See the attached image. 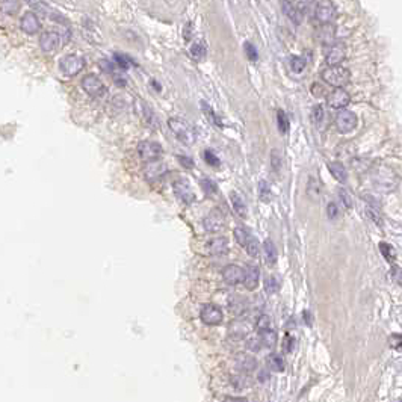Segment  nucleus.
<instances>
[{"label":"nucleus","instance_id":"obj_1","mask_svg":"<svg viewBox=\"0 0 402 402\" xmlns=\"http://www.w3.org/2000/svg\"><path fill=\"white\" fill-rule=\"evenodd\" d=\"M370 176H372V181L375 184V188H378L384 192L393 191L398 184V176L393 173V169H390L387 166H375Z\"/></svg>","mask_w":402,"mask_h":402},{"label":"nucleus","instance_id":"obj_2","mask_svg":"<svg viewBox=\"0 0 402 402\" xmlns=\"http://www.w3.org/2000/svg\"><path fill=\"white\" fill-rule=\"evenodd\" d=\"M168 126L171 129V132L174 133V136L179 139L180 142H183L184 145H192L195 142V132L191 127L189 122H186L181 118H169Z\"/></svg>","mask_w":402,"mask_h":402},{"label":"nucleus","instance_id":"obj_3","mask_svg":"<svg viewBox=\"0 0 402 402\" xmlns=\"http://www.w3.org/2000/svg\"><path fill=\"white\" fill-rule=\"evenodd\" d=\"M322 79H323V82L328 83L333 88H343L349 82L351 74L343 67L331 65V67H328V68H325L322 71Z\"/></svg>","mask_w":402,"mask_h":402},{"label":"nucleus","instance_id":"obj_4","mask_svg":"<svg viewBox=\"0 0 402 402\" xmlns=\"http://www.w3.org/2000/svg\"><path fill=\"white\" fill-rule=\"evenodd\" d=\"M85 67V60L83 58L77 56V55H67L62 59L59 60V70L64 76H76L79 74Z\"/></svg>","mask_w":402,"mask_h":402},{"label":"nucleus","instance_id":"obj_5","mask_svg":"<svg viewBox=\"0 0 402 402\" xmlns=\"http://www.w3.org/2000/svg\"><path fill=\"white\" fill-rule=\"evenodd\" d=\"M135 112L136 115L141 118V121L145 126L151 127V129H158L159 127V121L158 117L154 115L153 109L148 106V103H145L144 100H136L135 101Z\"/></svg>","mask_w":402,"mask_h":402},{"label":"nucleus","instance_id":"obj_6","mask_svg":"<svg viewBox=\"0 0 402 402\" xmlns=\"http://www.w3.org/2000/svg\"><path fill=\"white\" fill-rule=\"evenodd\" d=\"M138 154L145 162L158 161L162 156V145L156 141H142L138 145Z\"/></svg>","mask_w":402,"mask_h":402},{"label":"nucleus","instance_id":"obj_7","mask_svg":"<svg viewBox=\"0 0 402 402\" xmlns=\"http://www.w3.org/2000/svg\"><path fill=\"white\" fill-rule=\"evenodd\" d=\"M334 121H336V127L342 133H349L355 129V126H357V117H355V114H352L351 111H346V109H340L337 112Z\"/></svg>","mask_w":402,"mask_h":402},{"label":"nucleus","instance_id":"obj_8","mask_svg":"<svg viewBox=\"0 0 402 402\" xmlns=\"http://www.w3.org/2000/svg\"><path fill=\"white\" fill-rule=\"evenodd\" d=\"M200 318L203 321L206 325H220L222 322V312L218 305L215 304H206L203 308H201Z\"/></svg>","mask_w":402,"mask_h":402},{"label":"nucleus","instance_id":"obj_9","mask_svg":"<svg viewBox=\"0 0 402 402\" xmlns=\"http://www.w3.org/2000/svg\"><path fill=\"white\" fill-rule=\"evenodd\" d=\"M82 88H83V91L86 92V94H89L92 97H100V96L104 94V91H106L103 82L94 74H88V76L83 77L82 79Z\"/></svg>","mask_w":402,"mask_h":402},{"label":"nucleus","instance_id":"obj_10","mask_svg":"<svg viewBox=\"0 0 402 402\" xmlns=\"http://www.w3.org/2000/svg\"><path fill=\"white\" fill-rule=\"evenodd\" d=\"M315 15L319 23L330 24L336 19V8L331 2H328V0H322V2H319V5L316 6Z\"/></svg>","mask_w":402,"mask_h":402},{"label":"nucleus","instance_id":"obj_11","mask_svg":"<svg viewBox=\"0 0 402 402\" xmlns=\"http://www.w3.org/2000/svg\"><path fill=\"white\" fill-rule=\"evenodd\" d=\"M173 188H174V192H176L177 198H179L180 201H183L184 204H191L192 201H194L195 195H194L191 184H189V181H188L186 179H179V180H176Z\"/></svg>","mask_w":402,"mask_h":402},{"label":"nucleus","instance_id":"obj_12","mask_svg":"<svg viewBox=\"0 0 402 402\" xmlns=\"http://www.w3.org/2000/svg\"><path fill=\"white\" fill-rule=\"evenodd\" d=\"M60 45V35L58 32H53V30H49V32H44L40 37V47L42 49V52L45 53H53L59 49Z\"/></svg>","mask_w":402,"mask_h":402},{"label":"nucleus","instance_id":"obj_13","mask_svg":"<svg viewBox=\"0 0 402 402\" xmlns=\"http://www.w3.org/2000/svg\"><path fill=\"white\" fill-rule=\"evenodd\" d=\"M20 27H21L23 32H26L27 35H34V34L40 32L41 23H40L38 15L32 11H27L20 20Z\"/></svg>","mask_w":402,"mask_h":402},{"label":"nucleus","instance_id":"obj_14","mask_svg":"<svg viewBox=\"0 0 402 402\" xmlns=\"http://www.w3.org/2000/svg\"><path fill=\"white\" fill-rule=\"evenodd\" d=\"M351 97L348 92L343 89V88H334V91L331 92V94L328 96V106L333 107V109H345V107L348 106Z\"/></svg>","mask_w":402,"mask_h":402},{"label":"nucleus","instance_id":"obj_15","mask_svg":"<svg viewBox=\"0 0 402 402\" xmlns=\"http://www.w3.org/2000/svg\"><path fill=\"white\" fill-rule=\"evenodd\" d=\"M204 228L209 233H218L224 228V215L220 210H212L204 218Z\"/></svg>","mask_w":402,"mask_h":402},{"label":"nucleus","instance_id":"obj_16","mask_svg":"<svg viewBox=\"0 0 402 402\" xmlns=\"http://www.w3.org/2000/svg\"><path fill=\"white\" fill-rule=\"evenodd\" d=\"M166 165L163 162H161L159 159L158 161H151V162H147L145 168H144V176L148 181H154L161 179L165 173H166Z\"/></svg>","mask_w":402,"mask_h":402},{"label":"nucleus","instance_id":"obj_17","mask_svg":"<svg viewBox=\"0 0 402 402\" xmlns=\"http://www.w3.org/2000/svg\"><path fill=\"white\" fill-rule=\"evenodd\" d=\"M346 58V49L343 44H333L327 56H325V62L328 67L331 65H339L340 62H343Z\"/></svg>","mask_w":402,"mask_h":402},{"label":"nucleus","instance_id":"obj_18","mask_svg":"<svg viewBox=\"0 0 402 402\" xmlns=\"http://www.w3.org/2000/svg\"><path fill=\"white\" fill-rule=\"evenodd\" d=\"M222 278L227 284H239L243 281V269L238 265H228L222 271Z\"/></svg>","mask_w":402,"mask_h":402},{"label":"nucleus","instance_id":"obj_19","mask_svg":"<svg viewBox=\"0 0 402 402\" xmlns=\"http://www.w3.org/2000/svg\"><path fill=\"white\" fill-rule=\"evenodd\" d=\"M260 271L256 265H246L243 269V284L248 290H254L259 284Z\"/></svg>","mask_w":402,"mask_h":402},{"label":"nucleus","instance_id":"obj_20","mask_svg":"<svg viewBox=\"0 0 402 402\" xmlns=\"http://www.w3.org/2000/svg\"><path fill=\"white\" fill-rule=\"evenodd\" d=\"M281 8H283V12L286 17L293 21L295 24H300L302 21V12L301 9L298 8L297 3H293L292 0H283V3H281Z\"/></svg>","mask_w":402,"mask_h":402},{"label":"nucleus","instance_id":"obj_21","mask_svg":"<svg viewBox=\"0 0 402 402\" xmlns=\"http://www.w3.org/2000/svg\"><path fill=\"white\" fill-rule=\"evenodd\" d=\"M207 251L213 256H222L228 251V241L225 238H215L207 242Z\"/></svg>","mask_w":402,"mask_h":402},{"label":"nucleus","instance_id":"obj_22","mask_svg":"<svg viewBox=\"0 0 402 402\" xmlns=\"http://www.w3.org/2000/svg\"><path fill=\"white\" fill-rule=\"evenodd\" d=\"M236 366L242 370V372H253V370L257 367V362L253 355L248 354H239L236 357Z\"/></svg>","mask_w":402,"mask_h":402},{"label":"nucleus","instance_id":"obj_23","mask_svg":"<svg viewBox=\"0 0 402 402\" xmlns=\"http://www.w3.org/2000/svg\"><path fill=\"white\" fill-rule=\"evenodd\" d=\"M328 171H330L331 176H333L337 181H340V183L346 181V179H348L346 169H345V166H343L342 163H340V162H330V163H328Z\"/></svg>","mask_w":402,"mask_h":402},{"label":"nucleus","instance_id":"obj_24","mask_svg":"<svg viewBox=\"0 0 402 402\" xmlns=\"http://www.w3.org/2000/svg\"><path fill=\"white\" fill-rule=\"evenodd\" d=\"M263 256H265V261L268 265H274L277 261V248L269 239H266L263 242Z\"/></svg>","mask_w":402,"mask_h":402},{"label":"nucleus","instance_id":"obj_25","mask_svg":"<svg viewBox=\"0 0 402 402\" xmlns=\"http://www.w3.org/2000/svg\"><path fill=\"white\" fill-rule=\"evenodd\" d=\"M230 201H231V206H233L235 212L242 216V218H245L246 216V206L243 203V200L241 198V195H238L236 192H231L230 194Z\"/></svg>","mask_w":402,"mask_h":402},{"label":"nucleus","instance_id":"obj_26","mask_svg":"<svg viewBox=\"0 0 402 402\" xmlns=\"http://www.w3.org/2000/svg\"><path fill=\"white\" fill-rule=\"evenodd\" d=\"M260 342H261V345H265L268 348L275 346V343H277V334H275V331L272 328L271 330H265V331H260Z\"/></svg>","mask_w":402,"mask_h":402},{"label":"nucleus","instance_id":"obj_27","mask_svg":"<svg viewBox=\"0 0 402 402\" xmlns=\"http://www.w3.org/2000/svg\"><path fill=\"white\" fill-rule=\"evenodd\" d=\"M235 238H236V241L239 242V245L242 246V248H245L246 245H248V242L254 238L251 233H248V230H245V228H242V227H238L236 230H235Z\"/></svg>","mask_w":402,"mask_h":402},{"label":"nucleus","instance_id":"obj_28","mask_svg":"<svg viewBox=\"0 0 402 402\" xmlns=\"http://www.w3.org/2000/svg\"><path fill=\"white\" fill-rule=\"evenodd\" d=\"M268 363H269L271 369L275 370V372H283L284 370V360L281 359L280 354H271L268 357Z\"/></svg>","mask_w":402,"mask_h":402},{"label":"nucleus","instance_id":"obj_29","mask_svg":"<svg viewBox=\"0 0 402 402\" xmlns=\"http://www.w3.org/2000/svg\"><path fill=\"white\" fill-rule=\"evenodd\" d=\"M24 2L32 8L34 11H37V12H40V14H42V15H49L50 14V9H49V6L45 5L42 0H24Z\"/></svg>","mask_w":402,"mask_h":402},{"label":"nucleus","instance_id":"obj_30","mask_svg":"<svg viewBox=\"0 0 402 402\" xmlns=\"http://www.w3.org/2000/svg\"><path fill=\"white\" fill-rule=\"evenodd\" d=\"M380 251H381V254H382V257L387 260V261H395V259H396V251H395V248L392 245H389V243H385V242H381L380 243Z\"/></svg>","mask_w":402,"mask_h":402},{"label":"nucleus","instance_id":"obj_31","mask_svg":"<svg viewBox=\"0 0 402 402\" xmlns=\"http://www.w3.org/2000/svg\"><path fill=\"white\" fill-rule=\"evenodd\" d=\"M259 197H260L261 201H263V203H269L271 198H272L271 188H269V184L265 180H261L259 183Z\"/></svg>","mask_w":402,"mask_h":402},{"label":"nucleus","instance_id":"obj_32","mask_svg":"<svg viewBox=\"0 0 402 402\" xmlns=\"http://www.w3.org/2000/svg\"><path fill=\"white\" fill-rule=\"evenodd\" d=\"M191 55L197 60H203L206 58V45L203 42H195L191 47Z\"/></svg>","mask_w":402,"mask_h":402},{"label":"nucleus","instance_id":"obj_33","mask_svg":"<svg viewBox=\"0 0 402 402\" xmlns=\"http://www.w3.org/2000/svg\"><path fill=\"white\" fill-rule=\"evenodd\" d=\"M231 384L235 385L236 389H245V387H250L251 385V380L250 377H246L245 374L243 375H236V377H231Z\"/></svg>","mask_w":402,"mask_h":402},{"label":"nucleus","instance_id":"obj_34","mask_svg":"<svg viewBox=\"0 0 402 402\" xmlns=\"http://www.w3.org/2000/svg\"><path fill=\"white\" fill-rule=\"evenodd\" d=\"M115 64L120 70H129L132 67V59L126 55H122V53H115Z\"/></svg>","mask_w":402,"mask_h":402},{"label":"nucleus","instance_id":"obj_35","mask_svg":"<svg viewBox=\"0 0 402 402\" xmlns=\"http://www.w3.org/2000/svg\"><path fill=\"white\" fill-rule=\"evenodd\" d=\"M278 289H280V281H278V278L275 275L268 277L266 280H265V290H266V293L272 295V293L278 292Z\"/></svg>","mask_w":402,"mask_h":402},{"label":"nucleus","instance_id":"obj_36","mask_svg":"<svg viewBox=\"0 0 402 402\" xmlns=\"http://www.w3.org/2000/svg\"><path fill=\"white\" fill-rule=\"evenodd\" d=\"M100 68H101L104 73L111 74V76H115L118 71H121V70H118V67H117L115 62H112V60H107V59H101V60H100Z\"/></svg>","mask_w":402,"mask_h":402},{"label":"nucleus","instance_id":"obj_37","mask_svg":"<svg viewBox=\"0 0 402 402\" xmlns=\"http://www.w3.org/2000/svg\"><path fill=\"white\" fill-rule=\"evenodd\" d=\"M256 327H257V331H259V333H260V331H265V330H271V328H272V321H271L269 316L261 315V316H259V319H257Z\"/></svg>","mask_w":402,"mask_h":402},{"label":"nucleus","instance_id":"obj_38","mask_svg":"<svg viewBox=\"0 0 402 402\" xmlns=\"http://www.w3.org/2000/svg\"><path fill=\"white\" fill-rule=\"evenodd\" d=\"M277 120H278V129H280V132L281 133H287L289 132V127H290V124H289V120H287V117H286V114L283 112V111H278V114H277Z\"/></svg>","mask_w":402,"mask_h":402},{"label":"nucleus","instance_id":"obj_39","mask_svg":"<svg viewBox=\"0 0 402 402\" xmlns=\"http://www.w3.org/2000/svg\"><path fill=\"white\" fill-rule=\"evenodd\" d=\"M290 68L295 73H301L305 68V60L300 56H292L290 58Z\"/></svg>","mask_w":402,"mask_h":402},{"label":"nucleus","instance_id":"obj_40","mask_svg":"<svg viewBox=\"0 0 402 402\" xmlns=\"http://www.w3.org/2000/svg\"><path fill=\"white\" fill-rule=\"evenodd\" d=\"M201 188H203V191H204L207 195H213V194H216V191H218V188H216L215 181L210 180V179H203V180H201Z\"/></svg>","mask_w":402,"mask_h":402},{"label":"nucleus","instance_id":"obj_41","mask_svg":"<svg viewBox=\"0 0 402 402\" xmlns=\"http://www.w3.org/2000/svg\"><path fill=\"white\" fill-rule=\"evenodd\" d=\"M2 9L6 14H15L20 9V3L17 2V0H5L3 5H2Z\"/></svg>","mask_w":402,"mask_h":402},{"label":"nucleus","instance_id":"obj_42","mask_svg":"<svg viewBox=\"0 0 402 402\" xmlns=\"http://www.w3.org/2000/svg\"><path fill=\"white\" fill-rule=\"evenodd\" d=\"M230 330H231V333L236 334V336H239V337H243L246 333H248V327H246L245 323H239V322L231 323Z\"/></svg>","mask_w":402,"mask_h":402},{"label":"nucleus","instance_id":"obj_43","mask_svg":"<svg viewBox=\"0 0 402 402\" xmlns=\"http://www.w3.org/2000/svg\"><path fill=\"white\" fill-rule=\"evenodd\" d=\"M203 158H204V161H206L210 166H218V165H220L218 156H216V154H215L213 151H210V150H206V151L203 153Z\"/></svg>","mask_w":402,"mask_h":402},{"label":"nucleus","instance_id":"obj_44","mask_svg":"<svg viewBox=\"0 0 402 402\" xmlns=\"http://www.w3.org/2000/svg\"><path fill=\"white\" fill-rule=\"evenodd\" d=\"M312 120L315 124H319V122H322L323 120V107L321 104H316L313 109H312Z\"/></svg>","mask_w":402,"mask_h":402},{"label":"nucleus","instance_id":"obj_45","mask_svg":"<svg viewBox=\"0 0 402 402\" xmlns=\"http://www.w3.org/2000/svg\"><path fill=\"white\" fill-rule=\"evenodd\" d=\"M243 47H245V53H246V56H248V59L253 60V62H256V60L259 59V55H257V50H256L254 45L251 42H245Z\"/></svg>","mask_w":402,"mask_h":402},{"label":"nucleus","instance_id":"obj_46","mask_svg":"<svg viewBox=\"0 0 402 402\" xmlns=\"http://www.w3.org/2000/svg\"><path fill=\"white\" fill-rule=\"evenodd\" d=\"M271 165L274 168V171H280V168H281V156H280V153H278L277 150H274L272 154H271Z\"/></svg>","mask_w":402,"mask_h":402},{"label":"nucleus","instance_id":"obj_47","mask_svg":"<svg viewBox=\"0 0 402 402\" xmlns=\"http://www.w3.org/2000/svg\"><path fill=\"white\" fill-rule=\"evenodd\" d=\"M337 194H339L340 201H342V204H343L346 209H349V207L352 206V200H351L349 194H348L345 189H337Z\"/></svg>","mask_w":402,"mask_h":402},{"label":"nucleus","instance_id":"obj_48","mask_svg":"<svg viewBox=\"0 0 402 402\" xmlns=\"http://www.w3.org/2000/svg\"><path fill=\"white\" fill-rule=\"evenodd\" d=\"M201 106H203V112H204V114L210 118V121H212V122H215V124H218V126H220L221 122L218 121V117H216V115L213 114V111L210 109V106H209L207 103H204V101L201 103Z\"/></svg>","mask_w":402,"mask_h":402},{"label":"nucleus","instance_id":"obj_49","mask_svg":"<svg viewBox=\"0 0 402 402\" xmlns=\"http://www.w3.org/2000/svg\"><path fill=\"white\" fill-rule=\"evenodd\" d=\"M283 348L286 352H292L293 348H295V339H293L290 334H286L284 336V342H283Z\"/></svg>","mask_w":402,"mask_h":402},{"label":"nucleus","instance_id":"obj_50","mask_svg":"<svg viewBox=\"0 0 402 402\" xmlns=\"http://www.w3.org/2000/svg\"><path fill=\"white\" fill-rule=\"evenodd\" d=\"M327 215H328V218L330 220H337V216H339V207L336 203H330L327 206Z\"/></svg>","mask_w":402,"mask_h":402},{"label":"nucleus","instance_id":"obj_51","mask_svg":"<svg viewBox=\"0 0 402 402\" xmlns=\"http://www.w3.org/2000/svg\"><path fill=\"white\" fill-rule=\"evenodd\" d=\"M392 278H393V280H395L398 284L402 286V269L398 268V266H393V268H392Z\"/></svg>","mask_w":402,"mask_h":402},{"label":"nucleus","instance_id":"obj_52","mask_svg":"<svg viewBox=\"0 0 402 402\" xmlns=\"http://www.w3.org/2000/svg\"><path fill=\"white\" fill-rule=\"evenodd\" d=\"M261 346V342H260V337L259 339H250L248 340V348L253 349V351H259Z\"/></svg>","mask_w":402,"mask_h":402},{"label":"nucleus","instance_id":"obj_53","mask_svg":"<svg viewBox=\"0 0 402 402\" xmlns=\"http://www.w3.org/2000/svg\"><path fill=\"white\" fill-rule=\"evenodd\" d=\"M179 162L184 166V168H192L194 166V161L191 158L186 156H179Z\"/></svg>","mask_w":402,"mask_h":402},{"label":"nucleus","instance_id":"obj_54","mask_svg":"<svg viewBox=\"0 0 402 402\" xmlns=\"http://www.w3.org/2000/svg\"><path fill=\"white\" fill-rule=\"evenodd\" d=\"M224 402H246L245 398H239V396H227L224 399Z\"/></svg>","mask_w":402,"mask_h":402},{"label":"nucleus","instance_id":"obj_55","mask_svg":"<svg viewBox=\"0 0 402 402\" xmlns=\"http://www.w3.org/2000/svg\"><path fill=\"white\" fill-rule=\"evenodd\" d=\"M304 321H307L308 325L312 323V322H310V313H308V312H304Z\"/></svg>","mask_w":402,"mask_h":402},{"label":"nucleus","instance_id":"obj_56","mask_svg":"<svg viewBox=\"0 0 402 402\" xmlns=\"http://www.w3.org/2000/svg\"><path fill=\"white\" fill-rule=\"evenodd\" d=\"M308 2H312V0H308Z\"/></svg>","mask_w":402,"mask_h":402},{"label":"nucleus","instance_id":"obj_57","mask_svg":"<svg viewBox=\"0 0 402 402\" xmlns=\"http://www.w3.org/2000/svg\"><path fill=\"white\" fill-rule=\"evenodd\" d=\"M399 402H402V401H399Z\"/></svg>","mask_w":402,"mask_h":402}]
</instances>
